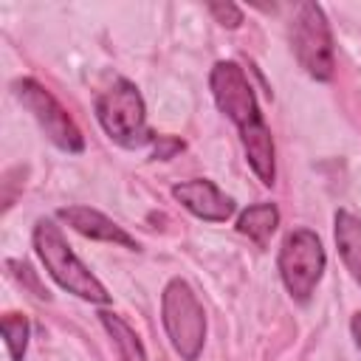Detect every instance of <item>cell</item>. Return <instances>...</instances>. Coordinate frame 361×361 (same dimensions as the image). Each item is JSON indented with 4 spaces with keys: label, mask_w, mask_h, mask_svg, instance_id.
I'll use <instances>...</instances> for the list:
<instances>
[{
    "label": "cell",
    "mask_w": 361,
    "mask_h": 361,
    "mask_svg": "<svg viewBox=\"0 0 361 361\" xmlns=\"http://www.w3.org/2000/svg\"><path fill=\"white\" fill-rule=\"evenodd\" d=\"M180 149H183V141L175 135H155L152 138V158H158V161H169Z\"/></svg>",
    "instance_id": "obj_16"
},
{
    "label": "cell",
    "mask_w": 361,
    "mask_h": 361,
    "mask_svg": "<svg viewBox=\"0 0 361 361\" xmlns=\"http://www.w3.org/2000/svg\"><path fill=\"white\" fill-rule=\"evenodd\" d=\"M99 319H102L107 336L113 338V344H116L121 361H147V353H144L141 338L135 336V330H133L121 316H116V313H110V310H102Z\"/></svg>",
    "instance_id": "obj_12"
},
{
    "label": "cell",
    "mask_w": 361,
    "mask_h": 361,
    "mask_svg": "<svg viewBox=\"0 0 361 361\" xmlns=\"http://www.w3.org/2000/svg\"><path fill=\"white\" fill-rule=\"evenodd\" d=\"M172 197L186 209L192 212L195 217L200 220H209V223H226L231 214H234V200L220 192L212 180L206 178H195V180H183V183H175L172 186Z\"/></svg>",
    "instance_id": "obj_8"
},
{
    "label": "cell",
    "mask_w": 361,
    "mask_h": 361,
    "mask_svg": "<svg viewBox=\"0 0 361 361\" xmlns=\"http://www.w3.org/2000/svg\"><path fill=\"white\" fill-rule=\"evenodd\" d=\"M209 87H212V96H214L220 113H226L234 121V127L240 130V141H243L248 166L265 186H271L276 178L274 138L259 113L254 87H251L245 71L237 62L220 59V62H214V68L209 73Z\"/></svg>",
    "instance_id": "obj_1"
},
{
    "label": "cell",
    "mask_w": 361,
    "mask_h": 361,
    "mask_svg": "<svg viewBox=\"0 0 361 361\" xmlns=\"http://www.w3.org/2000/svg\"><path fill=\"white\" fill-rule=\"evenodd\" d=\"M209 11H212V17H214L220 25H226V28H237V25L243 23V11H240V6H234V3H209Z\"/></svg>",
    "instance_id": "obj_15"
},
{
    "label": "cell",
    "mask_w": 361,
    "mask_h": 361,
    "mask_svg": "<svg viewBox=\"0 0 361 361\" xmlns=\"http://www.w3.org/2000/svg\"><path fill=\"white\" fill-rule=\"evenodd\" d=\"M96 118L102 130L121 147L135 149L144 144H152V133L147 127V110L138 87L127 79L113 82L99 99H96Z\"/></svg>",
    "instance_id": "obj_4"
},
{
    "label": "cell",
    "mask_w": 361,
    "mask_h": 361,
    "mask_svg": "<svg viewBox=\"0 0 361 361\" xmlns=\"http://www.w3.org/2000/svg\"><path fill=\"white\" fill-rule=\"evenodd\" d=\"M333 237H336V248H338L347 271L361 285V220L355 214L338 209L333 217Z\"/></svg>",
    "instance_id": "obj_10"
},
{
    "label": "cell",
    "mask_w": 361,
    "mask_h": 361,
    "mask_svg": "<svg viewBox=\"0 0 361 361\" xmlns=\"http://www.w3.org/2000/svg\"><path fill=\"white\" fill-rule=\"evenodd\" d=\"M56 217L62 223H68L73 231H79L82 237L99 240V243H113V245H124L130 251H138L135 237H130L118 223H113L107 214L90 209V206H62L56 209Z\"/></svg>",
    "instance_id": "obj_9"
},
{
    "label": "cell",
    "mask_w": 361,
    "mask_h": 361,
    "mask_svg": "<svg viewBox=\"0 0 361 361\" xmlns=\"http://www.w3.org/2000/svg\"><path fill=\"white\" fill-rule=\"evenodd\" d=\"M324 265H327V257H324V248H322V240L316 231L293 228L282 240L276 268H279L282 285L293 302H299V305L310 302V296L324 274Z\"/></svg>",
    "instance_id": "obj_5"
},
{
    "label": "cell",
    "mask_w": 361,
    "mask_h": 361,
    "mask_svg": "<svg viewBox=\"0 0 361 361\" xmlns=\"http://www.w3.org/2000/svg\"><path fill=\"white\" fill-rule=\"evenodd\" d=\"M350 330H353V338H355V347L361 350V313H355V316H353V322H350Z\"/></svg>",
    "instance_id": "obj_17"
},
{
    "label": "cell",
    "mask_w": 361,
    "mask_h": 361,
    "mask_svg": "<svg viewBox=\"0 0 361 361\" xmlns=\"http://www.w3.org/2000/svg\"><path fill=\"white\" fill-rule=\"evenodd\" d=\"M290 48L305 68L307 76L316 82H330L336 71L333 56V34L319 3H302L290 20Z\"/></svg>",
    "instance_id": "obj_6"
},
{
    "label": "cell",
    "mask_w": 361,
    "mask_h": 361,
    "mask_svg": "<svg viewBox=\"0 0 361 361\" xmlns=\"http://www.w3.org/2000/svg\"><path fill=\"white\" fill-rule=\"evenodd\" d=\"M279 226V209L274 203H254L237 217V231L254 240L257 245H265L271 234Z\"/></svg>",
    "instance_id": "obj_11"
},
{
    "label": "cell",
    "mask_w": 361,
    "mask_h": 361,
    "mask_svg": "<svg viewBox=\"0 0 361 361\" xmlns=\"http://www.w3.org/2000/svg\"><path fill=\"white\" fill-rule=\"evenodd\" d=\"M6 268H8V271H11V274H14V276H17V279L25 285V288H31V293H34L37 299H48V290L39 285V279H37V274L31 271V265H28V262L8 259V262H6Z\"/></svg>",
    "instance_id": "obj_14"
},
{
    "label": "cell",
    "mask_w": 361,
    "mask_h": 361,
    "mask_svg": "<svg viewBox=\"0 0 361 361\" xmlns=\"http://www.w3.org/2000/svg\"><path fill=\"white\" fill-rule=\"evenodd\" d=\"M31 240H34L37 257L42 259L45 271L56 279L59 288H65L68 293H73V296H79V299H85V302H96V305L110 302L107 288H104V285L87 271V265L73 254V248L68 245L65 234L59 231V226H56L54 220H48V217L37 220Z\"/></svg>",
    "instance_id": "obj_2"
},
{
    "label": "cell",
    "mask_w": 361,
    "mask_h": 361,
    "mask_svg": "<svg viewBox=\"0 0 361 361\" xmlns=\"http://www.w3.org/2000/svg\"><path fill=\"white\" fill-rule=\"evenodd\" d=\"M17 102L34 116V121L39 124V130L45 133V138L59 147L62 152H82L85 149V138L76 127V121L68 116V110L56 102V96L51 90H45L37 79L25 76V79H17L11 85Z\"/></svg>",
    "instance_id": "obj_7"
},
{
    "label": "cell",
    "mask_w": 361,
    "mask_h": 361,
    "mask_svg": "<svg viewBox=\"0 0 361 361\" xmlns=\"http://www.w3.org/2000/svg\"><path fill=\"white\" fill-rule=\"evenodd\" d=\"M0 327H3V338H6L11 361H23L25 347H28V319L23 313H6Z\"/></svg>",
    "instance_id": "obj_13"
},
{
    "label": "cell",
    "mask_w": 361,
    "mask_h": 361,
    "mask_svg": "<svg viewBox=\"0 0 361 361\" xmlns=\"http://www.w3.org/2000/svg\"><path fill=\"white\" fill-rule=\"evenodd\" d=\"M161 319L180 361H197L206 341V313L186 279L175 276L166 282L161 293Z\"/></svg>",
    "instance_id": "obj_3"
}]
</instances>
